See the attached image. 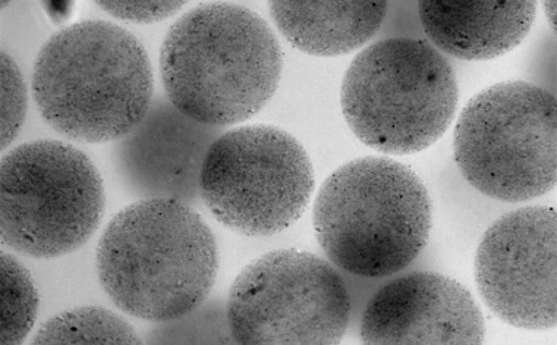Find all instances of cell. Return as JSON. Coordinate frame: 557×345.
I'll return each instance as SVG.
<instances>
[{
	"label": "cell",
	"instance_id": "cell-5",
	"mask_svg": "<svg viewBox=\"0 0 557 345\" xmlns=\"http://www.w3.org/2000/svg\"><path fill=\"white\" fill-rule=\"evenodd\" d=\"M457 74L429 41L391 37L354 58L341 88L346 124L371 149L412 155L433 146L457 112Z\"/></svg>",
	"mask_w": 557,
	"mask_h": 345
},
{
	"label": "cell",
	"instance_id": "cell-1",
	"mask_svg": "<svg viewBox=\"0 0 557 345\" xmlns=\"http://www.w3.org/2000/svg\"><path fill=\"white\" fill-rule=\"evenodd\" d=\"M160 77L173 107L200 124L250 120L281 83L284 50L268 21L230 2L201 3L169 28Z\"/></svg>",
	"mask_w": 557,
	"mask_h": 345
},
{
	"label": "cell",
	"instance_id": "cell-4",
	"mask_svg": "<svg viewBox=\"0 0 557 345\" xmlns=\"http://www.w3.org/2000/svg\"><path fill=\"white\" fill-rule=\"evenodd\" d=\"M315 238L335 267L361 278L395 275L428 246V187L411 168L366 156L337 168L315 197Z\"/></svg>",
	"mask_w": 557,
	"mask_h": 345
},
{
	"label": "cell",
	"instance_id": "cell-6",
	"mask_svg": "<svg viewBox=\"0 0 557 345\" xmlns=\"http://www.w3.org/2000/svg\"><path fill=\"white\" fill-rule=\"evenodd\" d=\"M454 153L481 195L508 204L547 195L557 180L556 96L529 82L485 88L458 118Z\"/></svg>",
	"mask_w": 557,
	"mask_h": 345
},
{
	"label": "cell",
	"instance_id": "cell-17",
	"mask_svg": "<svg viewBox=\"0 0 557 345\" xmlns=\"http://www.w3.org/2000/svg\"><path fill=\"white\" fill-rule=\"evenodd\" d=\"M150 344L235 343L226 317V303L212 298L185 317L162 322L147 334Z\"/></svg>",
	"mask_w": 557,
	"mask_h": 345
},
{
	"label": "cell",
	"instance_id": "cell-11",
	"mask_svg": "<svg viewBox=\"0 0 557 345\" xmlns=\"http://www.w3.org/2000/svg\"><path fill=\"white\" fill-rule=\"evenodd\" d=\"M484 338L483 311L475 298L438 272H409L386 282L362 311L364 344L476 345Z\"/></svg>",
	"mask_w": 557,
	"mask_h": 345
},
{
	"label": "cell",
	"instance_id": "cell-8",
	"mask_svg": "<svg viewBox=\"0 0 557 345\" xmlns=\"http://www.w3.org/2000/svg\"><path fill=\"white\" fill-rule=\"evenodd\" d=\"M314 168L301 143L273 125L221 134L202 163V204L227 229L268 237L293 226L314 192Z\"/></svg>",
	"mask_w": 557,
	"mask_h": 345
},
{
	"label": "cell",
	"instance_id": "cell-10",
	"mask_svg": "<svg viewBox=\"0 0 557 345\" xmlns=\"http://www.w3.org/2000/svg\"><path fill=\"white\" fill-rule=\"evenodd\" d=\"M555 208L527 206L502 214L476 248V288L500 321L546 331L557 321Z\"/></svg>",
	"mask_w": 557,
	"mask_h": 345
},
{
	"label": "cell",
	"instance_id": "cell-9",
	"mask_svg": "<svg viewBox=\"0 0 557 345\" xmlns=\"http://www.w3.org/2000/svg\"><path fill=\"white\" fill-rule=\"evenodd\" d=\"M351 296L335 264L297 248L269 251L231 285L226 317L236 344L332 345L351 322Z\"/></svg>",
	"mask_w": 557,
	"mask_h": 345
},
{
	"label": "cell",
	"instance_id": "cell-12",
	"mask_svg": "<svg viewBox=\"0 0 557 345\" xmlns=\"http://www.w3.org/2000/svg\"><path fill=\"white\" fill-rule=\"evenodd\" d=\"M221 134L223 128L185 115L166 95L154 96L145 120L113 149L117 175L143 199H175L198 209L202 163Z\"/></svg>",
	"mask_w": 557,
	"mask_h": 345
},
{
	"label": "cell",
	"instance_id": "cell-2",
	"mask_svg": "<svg viewBox=\"0 0 557 345\" xmlns=\"http://www.w3.org/2000/svg\"><path fill=\"white\" fill-rule=\"evenodd\" d=\"M96 268L117 309L143 321H173L209 298L219 269L216 238L193 206L143 199L111 219Z\"/></svg>",
	"mask_w": 557,
	"mask_h": 345
},
{
	"label": "cell",
	"instance_id": "cell-18",
	"mask_svg": "<svg viewBox=\"0 0 557 345\" xmlns=\"http://www.w3.org/2000/svg\"><path fill=\"white\" fill-rule=\"evenodd\" d=\"M0 73H2V134L0 146L7 149L18 137L28 111V93L23 73L14 59L7 52L0 57Z\"/></svg>",
	"mask_w": 557,
	"mask_h": 345
},
{
	"label": "cell",
	"instance_id": "cell-15",
	"mask_svg": "<svg viewBox=\"0 0 557 345\" xmlns=\"http://www.w3.org/2000/svg\"><path fill=\"white\" fill-rule=\"evenodd\" d=\"M33 344H141L133 325L115 311L82 306L50 318L34 335Z\"/></svg>",
	"mask_w": 557,
	"mask_h": 345
},
{
	"label": "cell",
	"instance_id": "cell-19",
	"mask_svg": "<svg viewBox=\"0 0 557 345\" xmlns=\"http://www.w3.org/2000/svg\"><path fill=\"white\" fill-rule=\"evenodd\" d=\"M97 7L117 20L149 24L176 14L185 2H97Z\"/></svg>",
	"mask_w": 557,
	"mask_h": 345
},
{
	"label": "cell",
	"instance_id": "cell-16",
	"mask_svg": "<svg viewBox=\"0 0 557 345\" xmlns=\"http://www.w3.org/2000/svg\"><path fill=\"white\" fill-rule=\"evenodd\" d=\"M0 287H2L0 344H21L36 323L40 297L32 273L14 255L0 256Z\"/></svg>",
	"mask_w": 557,
	"mask_h": 345
},
{
	"label": "cell",
	"instance_id": "cell-20",
	"mask_svg": "<svg viewBox=\"0 0 557 345\" xmlns=\"http://www.w3.org/2000/svg\"><path fill=\"white\" fill-rule=\"evenodd\" d=\"M544 12H546V16L548 23H550L553 32H556V2H544Z\"/></svg>",
	"mask_w": 557,
	"mask_h": 345
},
{
	"label": "cell",
	"instance_id": "cell-13",
	"mask_svg": "<svg viewBox=\"0 0 557 345\" xmlns=\"http://www.w3.org/2000/svg\"><path fill=\"white\" fill-rule=\"evenodd\" d=\"M535 2H443L423 0L418 15L432 46L463 61H488L529 36Z\"/></svg>",
	"mask_w": 557,
	"mask_h": 345
},
{
	"label": "cell",
	"instance_id": "cell-7",
	"mask_svg": "<svg viewBox=\"0 0 557 345\" xmlns=\"http://www.w3.org/2000/svg\"><path fill=\"white\" fill-rule=\"evenodd\" d=\"M0 234L34 259L74 254L103 218V180L90 158L59 140L16 146L0 163Z\"/></svg>",
	"mask_w": 557,
	"mask_h": 345
},
{
	"label": "cell",
	"instance_id": "cell-3",
	"mask_svg": "<svg viewBox=\"0 0 557 345\" xmlns=\"http://www.w3.org/2000/svg\"><path fill=\"white\" fill-rule=\"evenodd\" d=\"M33 93L41 118L79 143L121 140L154 99L153 69L128 29L87 20L54 33L37 54Z\"/></svg>",
	"mask_w": 557,
	"mask_h": 345
},
{
	"label": "cell",
	"instance_id": "cell-14",
	"mask_svg": "<svg viewBox=\"0 0 557 345\" xmlns=\"http://www.w3.org/2000/svg\"><path fill=\"white\" fill-rule=\"evenodd\" d=\"M387 14V2H272L270 16L294 48L339 57L369 44Z\"/></svg>",
	"mask_w": 557,
	"mask_h": 345
}]
</instances>
